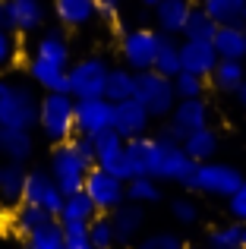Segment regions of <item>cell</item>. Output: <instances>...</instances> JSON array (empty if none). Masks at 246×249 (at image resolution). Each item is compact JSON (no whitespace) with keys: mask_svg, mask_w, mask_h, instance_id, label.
Masks as SVG:
<instances>
[{"mask_svg":"<svg viewBox=\"0 0 246 249\" xmlns=\"http://www.w3.org/2000/svg\"><path fill=\"white\" fill-rule=\"evenodd\" d=\"M38 129L51 145L73 142L76 136V101L67 91H44L38 101Z\"/></svg>","mask_w":246,"mask_h":249,"instance_id":"obj_1","label":"cell"},{"mask_svg":"<svg viewBox=\"0 0 246 249\" xmlns=\"http://www.w3.org/2000/svg\"><path fill=\"white\" fill-rule=\"evenodd\" d=\"M38 101L35 89L16 79H0V126L10 129H38Z\"/></svg>","mask_w":246,"mask_h":249,"instance_id":"obj_2","label":"cell"},{"mask_svg":"<svg viewBox=\"0 0 246 249\" xmlns=\"http://www.w3.org/2000/svg\"><path fill=\"white\" fill-rule=\"evenodd\" d=\"M193 174H196V164L186 158L183 145L152 136V152H148V177H152V180L190 186Z\"/></svg>","mask_w":246,"mask_h":249,"instance_id":"obj_3","label":"cell"},{"mask_svg":"<svg viewBox=\"0 0 246 249\" xmlns=\"http://www.w3.org/2000/svg\"><path fill=\"white\" fill-rule=\"evenodd\" d=\"M107 73L111 63L101 54L82 57V60L70 63L67 73V95L73 101H86V98H105V85H107Z\"/></svg>","mask_w":246,"mask_h":249,"instance_id":"obj_4","label":"cell"},{"mask_svg":"<svg viewBox=\"0 0 246 249\" xmlns=\"http://www.w3.org/2000/svg\"><path fill=\"white\" fill-rule=\"evenodd\" d=\"M95 164H88L79 152H76L73 142H63V145H54L51 148V158H48V174L54 177V183L60 186L63 196H73V193H82L86 186V177Z\"/></svg>","mask_w":246,"mask_h":249,"instance_id":"obj_5","label":"cell"},{"mask_svg":"<svg viewBox=\"0 0 246 249\" xmlns=\"http://www.w3.org/2000/svg\"><path fill=\"white\" fill-rule=\"evenodd\" d=\"M243 170L234 164H224V161H205V164H196V174H193L190 186L202 196H211V199H230L237 189L243 186Z\"/></svg>","mask_w":246,"mask_h":249,"instance_id":"obj_6","label":"cell"},{"mask_svg":"<svg viewBox=\"0 0 246 249\" xmlns=\"http://www.w3.org/2000/svg\"><path fill=\"white\" fill-rule=\"evenodd\" d=\"M136 101L148 110L152 120H167L177 107V95H174V79H164L155 70L136 73Z\"/></svg>","mask_w":246,"mask_h":249,"instance_id":"obj_7","label":"cell"},{"mask_svg":"<svg viewBox=\"0 0 246 249\" xmlns=\"http://www.w3.org/2000/svg\"><path fill=\"white\" fill-rule=\"evenodd\" d=\"M158 32L145 29V25H136V29H126L120 35V60L126 70L133 73H145V70L155 67V54H158Z\"/></svg>","mask_w":246,"mask_h":249,"instance_id":"obj_8","label":"cell"},{"mask_svg":"<svg viewBox=\"0 0 246 249\" xmlns=\"http://www.w3.org/2000/svg\"><path fill=\"white\" fill-rule=\"evenodd\" d=\"M82 193L95 202L98 214H114L123 202H126V183L117 180L114 174H107V170H101V167H92L88 177H86Z\"/></svg>","mask_w":246,"mask_h":249,"instance_id":"obj_9","label":"cell"},{"mask_svg":"<svg viewBox=\"0 0 246 249\" xmlns=\"http://www.w3.org/2000/svg\"><path fill=\"white\" fill-rule=\"evenodd\" d=\"M22 205H32V208H41L48 214H60V205H63V193L60 186L54 183V177L48 174V167H32L25 174V186H22Z\"/></svg>","mask_w":246,"mask_h":249,"instance_id":"obj_10","label":"cell"},{"mask_svg":"<svg viewBox=\"0 0 246 249\" xmlns=\"http://www.w3.org/2000/svg\"><path fill=\"white\" fill-rule=\"evenodd\" d=\"M114 129V104L107 98H86L76 101V136H95Z\"/></svg>","mask_w":246,"mask_h":249,"instance_id":"obj_11","label":"cell"},{"mask_svg":"<svg viewBox=\"0 0 246 249\" xmlns=\"http://www.w3.org/2000/svg\"><path fill=\"white\" fill-rule=\"evenodd\" d=\"M92 142H95V167L107 170V174H114L117 180L126 183L129 180V174H126V142H123L114 129L95 136Z\"/></svg>","mask_w":246,"mask_h":249,"instance_id":"obj_12","label":"cell"},{"mask_svg":"<svg viewBox=\"0 0 246 249\" xmlns=\"http://www.w3.org/2000/svg\"><path fill=\"white\" fill-rule=\"evenodd\" d=\"M6 3V32L13 35H32L41 32L48 10L41 0H3Z\"/></svg>","mask_w":246,"mask_h":249,"instance_id":"obj_13","label":"cell"},{"mask_svg":"<svg viewBox=\"0 0 246 249\" xmlns=\"http://www.w3.org/2000/svg\"><path fill=\"white\" fill-rule=\"evenodd\" d=\"M148 126H152V117H148V110L142 107L136 98L114 104V133H117L123 142L148 136Z\"/></svg>","mask_w":246,"mask_h":249,"instance_id":"obj_14","label":"cell"},{"mask_svg":"<svg viewBox=\"0 0 246 249\" xmlns=\"http://www.w3.org/2000/svg\"><path fill=\"white\" fill-rule=\"evenodd\" d=\"M218 60L221 57H218L211 41H180V67H183V73H193V76L209 82Z\"/></svg>","mask_w":246,"mask_h":249,"instance_id":"obj_15","label":"cell"},{"mask_svg":"<svg viewBox=\"0 0 246 249\" xmlns=\"http://www.w3.org/2000/svg\"><path fill=\"white\" fill-rule=\"evenodd\" d=\"M32 57L44 63H54V67L70 70V60H73V51H70V38L63 29H48L35 38L32 44Z\"/></svg>","mask_w":246,"mask_h":249,"instance_id":"obj_16","label":"cell"},{"mask_svg":"<svg viewBox=\"0 0 246 249\" xmlns=\"http://www.w3.org/2000/svg\"><path fill=\"white\" fill-rule=\"evenodd\" d=\"M193 3L190 0H161L158 6L152 10L155 16V32L167 38H183V25L190 19Z\"/></svg>","mask_w":246,"mask_h":249,"instance_id":"obj_17","label":"cell"},{"mask_svg":"<svg viewBox=\"0 0 246 249\" xmlns=\"http://www.w3.org/2000/svg\"><path fill=\"white\" fill-rule=\"evenodd\" d=\"M167 120H171L183 136H190V133H199V129L211 126V107H209V101H205V98L177 101V107H174V114L167 117Z\"/></svg>","mask_w":246,"mask_h":249,"instance_id":"obj_18","label":"cell"},{"mask_svg":"<svg viewBox=\"0 0 246 249\" xmlns=\"http://www.w3.org/2000/svg\"><path fill=\"white\" fill-rule=\"evenodd\" d=\"M54 16L60 29H88L98 19V0H54Z\"/></svg>","mask_w":246,"mask_h":249,"instance_id":"obj_19","label":"cell"},{"mask_svg":"<svg viewBox=\"0 0 246 249\" xmlns=\"http://www.w3.org/2000/svg\"><path fill=\"white\" fill-rule=\"evenodd\" d=\"M111 224H114L117 246H133L142 237V227H145V208L133 205V202H123L117 212L111 214Z\"/></svg>","mask_w":246,"mask_h":249,"instance_id":"obj_20","label":"cell"},{"mask_svg":"<svg viewBox=\"0 0 246 249\" xmlns=\"http://www.w3.org/2000/svg\"><path fill=\"white\" fill-rule=\"evenodd\" d=\"M32 155H35V136L29 129L0 126V158L10 164H25Z\"/></svg>","mask_w":246,"mask_h":249,"instance_id":"obj_21","label":"cell"},{"mask_svg":"<svg viewBox=\"0 0 246 249\" xmlns=\"http://www.w3.org/2000/svg\"><path fill=\"white\" fill-rule=\"evenodd\" d=\"M218 29H246V0H202Z\"/></svg>","mask_w":246,"mask_h":249,"instance_id":"obj_22","label":"cell"},{"mask_svg":"<svg viewBox=\"0 0 246 249\" xmlns=\"http://www.w3.org/2000/svg\"><path fill=\"white\" fill-rule=\"evenodd\" d=\"M180 145H183L186 158H190L193 164H205V161H215L218 148H221V136L211 126H205V129H199V133H190Z\"/></svg>","mask_w":246,"mask_h":249,"instance_id":"obj_23","label":"cell"},{"mask_svg":"<svg viewBox=\"0 0 246 249\" xmlns=\"http://www.w3.org/2000/svg\"><path fill=\"white\" fill-rule=\"evenodd\" d=\"M25 164H10L3 161L0 164V205L13 208L22 205V186H25Z\"/></svg>","mask_w":246,"mask_h":249,"instance_id":"obj_24","label":"cell"},{"mask_svg":"<svg viewBox=\"0 0 246 249\" xmlns=\"http://www.w3.org/2000/svg\"><path fill=\"white\" fill-rule=\"evenodd\" d=\"M25 70H29V79L35 82L38 89H44V91H67V73L70 70L54 67V63H44V60H35V57H29Z\"/></svg>","mask_w":246,"mask_h":249,"instance_id":"obj_25","label":"cell"},{"mask_svg":"<svg viewBox=\"0 0 246 249\" xmlns=\"http://www.w3.org/2000/svg\"><path fill=\"white\" fill-rule=\"evenodd\" d=\"M98 218V208H95V202L88 199L86 193H73V196H63V205H60V214H57V221L60 224H92V221Z\"/></svg>","mask_w":246,"mask_h":249,"instance_id":"obj_26","label":"cell"},{"mask_svg":"<svg viewBox=\"0 0 246 249\" xmlns=\"http://www.w3.org/2000/svg\"><path fill=\"white\" fill-rule=\"evenodd\" d=\"M152 70L164 79H177L183 73V67H180V38H167V35L158 38V54H155Z\"/></svg>","mask_w":246,"mask_h":249,"instance_id":"obj_27","label":"cell"},{"mask_svg":"<svg viewBox=\"0 0 246 249\" xmlns=\"http://www.w3.org/2000/svg\"><path fill=\"white\" fill-rule=\"evenodd\" d=\"M211 44H215L221 60L246 63V29H218L215 38H211Z\"/></svg>","mask_w":246,"mask_h":249,"instance_id":"obj_28","label":"cell"},{"mask_svg":"<svg viewBox=\"0 0 246 249\" xmlns=\"http://www.w3.org/2000/svg\"><path fill=\"white\" fill-rule=\"evenodd\" d=\"M209 82L215 85L218 91H224V95H234V91L246 82V63H240V60H218V67H215V73L209 76Z\"/></svg>","mask_w":246,"mask_h":249,"instance_id":"obj_29","label":"cell"},{"mask_svg":"<svg viewBox=\"0 0 246 249\" xmlns=\"http://www.w3.org/2000/svg\"><path fill=\"white\" fill-rule=\"evenodd\" d=\"M105 98L111 104H120V101L136 98V73H133V70L111 67V73H107V85H105Z\"/></svg>","mask_w":246,"mask_h":249,"instance_id":"obj_30","label":"cell"},{"mask_svg":"<svg viewBox=\"0 0 246 249\" xmlns=\"http://www.w3.org/2000/svg\"><path fill=\"white\" fill-rule=\"evenodd\" d=\"M22 246L25 249H67L60 221L54 218V221H48V224H41L38 231H32L29 237H22Z\"/></svg>","mask_w":246,"mask_h":249,"instance_id":"obj_31","label":"cell"},{"mask_svg":"<svg viewBox=\"0 0 246 249\" xmlns=\"http://www.w3.org/2000/svg\"><path fill=\"white\" fill-rule=\"evenodd\" d=\"M218 32V25L211 22V16L202 10V3H193L190 19L183 25V41H211Z\"/></svg>","mask_w":246,"mask_h":249,"instance_id":"obj_32","label":"cell"},{"mask_svg":"<svg viewBox=\"0 0 246 249\" xmlns=\"http://www.w3.org/2000/svg\"><path fill=\"white\" fill-rule=\"evenodd\" d=\"M148 152H152V136L126 142V174H129V180H133V177H148Z\"/></svg>","mask_w":246,"mask_h":249,"instance_id":"obj_33","label":"cell"},{"mask_svg":"<svg viewBox=\"0 0 246 249\" xmlns=\"http://www.w3.org/2000/svg\"><path fill=\"white\" fill-rule=\"evenodd\" d=\"M126 202L142 205V208L161 202V183L152 180V177H133V180L126 183Z\"/></svg>","mask_w":246,"mask_h":249,"instance_id":"obj_34","label":"cell"},{"mask_svg":"<svg viewBox=\"0 0 246 249\" xmlns=\"http://www.w3.org/2000/svg\"><path fill=\"white\" fill-rule=\"evenodd\" d=\"M48 221H54V214L41 212V208H32V205H16V212H13V231H16V237H29L32 231H38L41 224H48Z\"/></svg>","mask_w":246,"mask_h":249,"instance_id":"obj_35","label":"cell"},{"mask_svg":"<svg viewBox=\"0 0 246 249\" xmlns=\"http://www.w3.org/2000/svg\"><path fill=\"white\" fill-rule=\"evenodd\" d=\"M240 237H243V224L224 221V224H215L205 233V246L209 249H240Z\"/></svg>","mask_w":246,"mask_h":249,"instance_id":"obj_36","label":"cell"},{"mask_svg":"<svg viewBox=\"0 0 246 249\" xmlns=\"http://www.w3.org/2000/svg\"><path fill=\"white\" fill-rule=\"evenodd\" d=\"M129 249H186L183 237L174 231H155V233H145V237H139Z\"/></svg>","mask_w":246,"mask_h":249,"instance_id":"obj_37","label":"cell"},{"mask_svg":"<svg viewBox=\"0 0 246 249\" xmlns=\"http://www.w3.org/2000/svg\"><path fill=\"white\" fill-rule=\"evenodd\" d=\"M88 237H92V249H117L111 214H98V218L88 224Z\"/></svg>","mask_w":246,"mask_h":249,"instance_id":"obj_38","label":"cell"},{"mask_svg":"<svg viewBox=\"0 0 246 249\" xmlns=\"http://www.w3.org/2000/svg\"><path fill=\"white\" fill-rule=\"evenodd\" d=\"M174 95H177V101L205 98V79H199V76H193V73H180L177 79H174Z\"/></svg>","mask_w":246,"mask_h":249,"instance_id":"obj_39","label":"cell"},{"mask_svg":"<svg viewBox=\"0 0 246 249\" xmlns=\"http://www.w3.org/2000/svg\"><path fill=\"white\" fill-rule=\"evenodd\" d=\"M171 214H174V221H177V224L193 227L199 221V205L190 199V196H177V199L171 202Z\"/></svg>","mask_w":246,"mask_h":249,"instance_id":"obj_40","label":"cell"},{"mask_svg":"<svg viewBox=\"0 0 246 249\" xmlns=\"http://www.w3.org/2000/svg\"><path fill=\"white\" fill-rule=\"evenodd\" d=\"M16 60H19V38L13 35V32L0 29V73L10 70Z\"/></svg>","mask_w":246,"mask_h":249,"instance_id":"obj_41","label":"cell"},{"mask_svg":"<svg viewBox=\"0 0 246 249\" xmlns=\"http://www.w3.org/2000/svg\"><path fill=\"white\" fill-rule=\"evenodd\" d=\"M63 227V240L67 249H92V237H88V224H60Z\"/></svg>","mask_w":246,"mask_h":249,"instance_id":"obj_42","label":"cell"},{"mask_svg":"<svg viewBox=\"0 0 246 249\" xmlns=\"http://www.w3.org/2000/svg\"><path fill=\"white\" fill-rule=\"evenodd\" d=\"M228 212H230V221L246 224V180H243V186L228 199Z\"/></svg>","mask_w":246,"mask_h":249,"instance_id":"obj_43","label":"cell"},{"mask_svg":"<svg viewBox=\"0 0 246 249\" xmlns=\"http://www.w3.org/2000/svg\"><path fill=\"white\" fill-rule=\"evenodd\" d=\"M98 19L107 25H117L120 22V3L117 0H98Z\"/></svg>","mask_w":246,"mask_h":249,"instance_id":"obj_44","label":"cell"},{"mask_svg":"<svg viewBox=\"0 0 246 249\" xmlns=\"http://www.w3.org/2000/svg\"><path fill=\"white\" fill-rule=\"evenodd\" d=\"M73 145H76V152H79L88 164H95V142L88 139V136H73Z\"/></svg>","mask_w":246,"mask_h":249,"instance_id":"obj_45","label":"cell"},{"mask_svg":"<svg viewBox=\"0 0 246 249\" xmlns=\"http://www.w3.org/2000/svg\"><path fill=\"white\" fill-rule=\"evenodd\" d=\"M158 139H167V142H177V145H180V142H183L186 136L180 133V129L174 126L171 120H164V123H161V129H158Z\"/></svg>","mask_w":246,"mask_h":249,"instance_id":"obj_46","label":"cell"},{"mask_svg":"<svg viewBox=\"0 0 246 249\" xmlns=\"http://www.w3.org/2000/svg\"><path fill=\"white\" fill-rule=\"evenodd\" d=\"M234 101H237V104H240V107L246 110V82H243V85H240V89H237V91H234Z\"/></svg>","mask_w":246,"mask_h":249,"instance_id":"obj_47","label":"cell"},{"mask_svg":"<svg viewBox=\"0 0 246 249\" xmlns=\"http://www.w3.org/2000/svg\"><path fill=\"white\" fill-rule=\"evenodd\" d=\"M139 3H142V6H148V10H155V6H158L161 0H139Z\"/></svg>","mask_w":246,"mask_h":249,"instance_id":"obj_48","label":"cell"},{"mask_svg":"<svg viewBox=\"0 0 246 249\" xmlns=\"http://www.w3.org/2000/svg\"><path fill=\"white\" fill-rule=\"evenodd\" d=\"M240 249H246V224H243V237H240Z\"/></svg>","mask_w":246,"mask_h":249,"instance_id":"obj_49","label":"cell"},{"mask_svg":"<svg viewBox=\"0 0 246 249\" xmlns=\"http://www.w3.org/2000/svg\"><path fill=\"white\" fill-rule=\"evenodd\" d=\"M186 249H209V246H186Z\"/></svg>","mask_w":246,"mask_h":249,"instance_id":"obj_50","label":"cell"},{"mask_svg":"<svg viewBox=\"0 0 246 249\" xmlns=\"http://www.w3.org/2000/svg\"><path fill=\"white\" fill-rule=\"evenodd\" d=\"M190 3H202V0H190Z\"/></svg>","mask_w":246,"mask_h":249,"instance_id":"obj_51","label":"cell"},{"mask_svg":"<svg viewBox=\"0 0 246 249\" xmlns=\"http://www.w3.org/2000/svg\"><path fill=\"white\" fill-rule=\"evenodd\" d=\"M117 3H120V0H117Z\"/></svg>","mask_w":246,"mask_h":249,"instance_id":"obj_52","label":"cell"}]
</instances>
